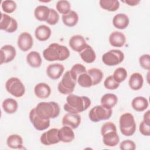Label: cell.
Segmentation results:
<instances>
[{
  "mask_svg": "<svg viewBox=\"0 0 150 150\" xmlns=\"http://www.w3.org/2000/svg\"><path fill=\"white\" fill-rule=\"evenodd\" d=\"M91 105V100L87 96H79L70 94L66 98L63 108L67 112L79 113L86 111Z\"/></svg>",
  "mask_w": 150,
  "mask_h": 150,
  "instance_id": "1",
  "label": "cell"
},
{
  "mask_svg": "<svg viewBox=\"0 0 150 150\" xmlns=\"http://www.w3.org/2000/svg\"><path fill=\"white\" fill-rule=\"evenodd\" d=\"M43 56L49 62L63 61L69 57L70 51L64 45L53 43L43 51Z\"/></svg>",
  "mask_w": 150,
  "mask_h": 150,
  "instance_id": "2",
  "label": "cell"
},
{
  "mask_svg": "<svg viewBox=\"0 0 150 150\" xmlns=\"http://www.w3.org/2000/svg\"><path fill=\"white\" fill-rule=\"evenodd\" d=\"M37 114L44 119H53L60 114L59 105L54 101L40 102L35 107Z\"/></svg>",
  "mask_w": 150,
  "mask_h": 150,
  "instance_id": "3",
  "label": "cell"
},
{
  "mask_svg": "<svg viewBox=\"0 0 150 150\" xmlns=\"http://www.w3.org/2000/svg\"><path fill=\"white\" fill-rule=\"evenodd\" d=\"M119 124L120 131L124 136H132L136 131V123L134 117L129 112L124 113L120 116Z\"/></svg>",
  "mask_w": 150,
  "mask_h": 150,
  "instance_id": "4",
  "label": "cell"
},
{
  "mask_svg": "<svg viewBox=\"0 0 150 150\" xmlns=\"http://www.w3.org/2000/svg\"><path fill=\"white\" fill-rule=\"evenodd\" d=\"M77 80L74 79L70 70L67 71L62 77V80L57 85L59 92L63 95L71 94L74 89Z\"/></svg>",
  "mask_w": 150,
  "mask_h": 150,
  "instance_id": "5",
  "label": "cell"
},
{
  "mask_svg": "<svg viewBox=\"0 0 150 150\" xmlns=\"http://www.w3.org/2000/svg\"><path fill=\"white\" fill-rule=\"evenodd\" d=\"M112 113V108L105 107L101 104L93 107L89 111L88 117L91 121L97 122L101 120H108Z\"/></svg>",
  "mask_w": 150,
  "mask_h": 150,
  "instance_id": "6",
  "label": "cell"
},
{
  "mask_svg": "<svg viewBox=\"0 0 150 150\" xmlns=\"http://www.w3.org/2000/svg\"><path fill=\"white\" fill-rule=\"evenodd\" d=\"M6 91L15 97H21L25 93V87L17 77H13L8 79L5 83Z\"/></svg>",
  "mask_w": 150,
  "mask_h": 150,
  "instance_id": "7",
  "label": "cell"
},
{
  "mask_svg": "<svg viewBox=\"0 0 150 150\" xmlns=\"http://www.w3.org/2000/svg\"><path fill=\"white\" fill-rule=\"evenodd\" d=\"M124 59V54L117 49L110 50L105 53L102 56L103 62L108 66L118 65L122 63Z\"/></svg>",
  "mask_w": 150,
  "mask_h": 150,
  "instance_id": "8",
  "label": "cell"
},
{
  "mask_svg": "<svg viewBox=\"0 0 150 150\" xmlns=\"http://www.w3.org/2000/svg\"><path fill=\"white\" fill-rule=\"evenodd\" d=\"M29 119L33 127L38 131H43L48 128L50 124V119H44L39 116L35 111V108L29 112Z\"/></svg>",
  "mask_w": 150,
  "mask_h": 150,
  "instance_id": "9",
  "label": "cell"
},
{
  "mask_svg": "<svg viewBox=\"0 0 150 150\" xmlns=\"http://www.w3.org/2000/svg\"><path fill=\"white\" fill-rule=\"evenodd\" d=\"M1 16L0 19V29L5 30L8 33L15 32L18 26L16 20L9 15L1 13Z\"/></svg>",
  "mask_w": 150,
  "mask_h": 150,
  "instance_id": "10",
  "label": "cell"
},
{
  "mask_svg": "<svg viewBox=\"0 0 150 150\" xmlns=\"http://www.w3.org/2000/svg\"><path fill=\"white\" fill-rule=\"evenodd\" d=\"M59 129L52 128L43 133L40 138V142L45 145H51L60 142L58 135Z\"/></svg>",
  "mask_w": 150,
  "mask_h": 150,
  "instance_id": "11",
  "label": "cell"
},
{
  "mask_svg": "<svg viewBox=\"0 0 150 150\" xmlns=\"http://www.w3.org/2000/svg\"><path fill=\"white\" fill-rule=\"evenodd\" d=\"M1 64L8 63L12 61L16 54L15 48L11 45H6L2 46L0 50Z\"/></svg>",
  "mask_w": 150,
  "mask_h": 150,
  "instance_id": "12",
  "label": "cell"
},
{
  "mask_svg": "<svg viewBox=\"0 0 150 150\" xmlns=\"http://www.w3.org/2000/svg\"><path fill=\"white\" fill-rule=\"evenodd\" d=\"M17 44L18 47L22 51H28L32 48L33 45V38L29 33L26 32H22L18 36Z\"/></svg>",
  "mask_w": 150,
  "mask_h": 150,
  "instance_id": "13",
  "label": "cell"
},
{
  "mask_svg": "<svg viewBox=\"0 0 150 150\" xmlns=\"http://www.w3.org/2000/svg\"><path fill=\"white\" fill-rule=\"evenodd\" d=\"M63 126H68L72 129L77 128L81 123V117L78 113L68 112L62 118Z\"/></svg>",
  "mask_w": 150,
  "mask_h": 150,
  "instance_id": "14",
  "label": "cell"
},
{
  "mask_svg": "<svg viewBox=\"0 0 150 150\" xmlns=\"http://www.w3.org/2000/svg\"><path fill=\"white\" fill-rule=\"evenodd\" d=\"M69 45L72 50L80 53L86 47L87 43L83 36L80 35H75L70 38Z\"/></svg>",
  "mask_w": 150,
  "mask_h": 150,
  "instance_id": "15",
  "label": "cell"
},
{
  "mask_svg": "<svg viewBox=\"0 0 150 150\" xmlns=\"http://www.w3.org/2000/svg\"><path fill=\"white\" fill-rule=\"evenodd\" d=\"M64 70V67L60 63H54L49 64L46 69L47 76L52 80H57L62 75Z\"/></svg>",
  "mask_w": 150,
  "mask_h": 150,
  "instance_id": "16",
  "label": "cell"
},
{
  "mask_svg": "<svg viewBox=\"0 0 150 150\" xmlns=\"http://www.w3.org/2000/svg\"><path fill=\"white\" fill-rule=\"evenodd\" d=\"M108 40L112 46L121 47L125 43L126 38L122 32L120 31H114L110 35Z\"/></svg>",
  "mask_w": 150,
  "mask_h": 150,
  "instance_id": "17",
  "label": "cell"
},
{
  "mask_svg": "<svg viewBox=\"0 0 150 150\" xmlns=\"http://www.w3.org/2000/svg\"><path fill=\"white\" fill-rule=\"evenodd\" d=\"M102 136L103 143L107 146H115L120 142V137L117 131H110L107 132L102 135Z\"/></svg>",
  "mask_w": 150,
  "mask_h": 150,
  "instance_id": "18",
  "label": "cell"
},
{
  "mask_svg": "<svg viewBox=\"0 0 150 150\" xmlns=\"http://www.w3.org/2000/svg\"><path fill=\"white\" fill-rule=\"evenodd\" d=\"M35 96L40 99L48 98L51 94V88L50 86L45 83H39L37 84L34 88Z\"/></svg>",
  "mask_w": 150,
  "mask_h": 150,
  "instance_id": "19",
  "label": "cell"
},
{
  "mask_svg": "<svg viewBox=\"0 0 150 150\" xmlns=\"http://www.w3.org/2000/svg\"><path fill=\"white\" fill-rule=\"evenodd\" d=\"M58 135L60 141L64 143L70 142L75 138L73 129L68 126H63L60 129H59Z\"/></svg>",
  "mask_w": 150,
  "mask_h": 150,
  "instance_id": "20",
  "label": "cell"
},
{
  "mask_svg": "<svg viewBox=\"0 0 150 150\" xmlns=\"http://www.w3.org/2000/svg\"><path fill=\"white\" fill-rule=\"evenodd\" d=\"M52 31L50 28L45 25H41L38 26L35 30V35L36 38L39 41H46L50 37Z\"/></svg>",
  "mask_w": 150,
  "mask_h": 150,
  "instance_id": "21",
  "label": "cell"
},
{
  "mask_svg": "<svg viewBox=\"0 0 150 150\" xmlns=\"http://www.w3.org/2000/svg\"><path fill=\"white\" fill-rule=\"evenodd\" d=\"M144 84V78L142 74L139 73H132L128 81V84L129 87L134 91L140 90Z\"/></svg>",
  "mask_w": 150,
  "mask_h": 150,
  "instance_id": "22",
  "label": "cell"
},
{
  "mask_svg": "<svg viewBox=\"0 0 150 150\" xmlns=\"http://www.w3.org/2000/svg\"><path fill=\"white\" fill-rule=\"evenodd\" d=\"M129 23L128 16L124 13H118L112 19L114 26L118 29H124L127 28Z\"/></svg>",
  "mask_w": 150,
  "mask_h": 150,
  "instance_id": "23",
  "label": "cell"
},
{
  "mask_svg": "<svg viewBox=\"0 0 150 150\" xmlns=\"http://www.w3.org/2000/svg\"><path fill=\"white\" fill-rule=\"evenodd\" d=\"M80 56L81 59L87 63L94 62L96 58V54L94 49L88 44L86 47L80 52Z\"/></svg>",
  "mask_w": 150,
  "mask_h": 150,
  "instance_id": "24",
  "label": "cell"
},
{
  "mask_svg": "<svg viewBox=\"0 0 150 150\" xmlns=\"http://www.w3.org/2000/svg\"><path fill=\"white\" fill-rule=\"evenodd\" d=\"M132 107L134 110L138 112H142L145 111L148 107V100L142 96H138L135 97L131 102Z\"/></svg>",
  "mask_w": 150,
  "mask_h": 150,
  "instance_id": "25",
  "label": "cell"
},
{
  "mask_svg": "<svg viewBox=\"0 0 150 150\" xmlns=\"http://www.w3.org/2000/svg\"><path fill=\"white\" fill-rule=\"evenodd\" d=\"M63 23L69 27H73L77 25L79 21V16L76 12L70 11L69 13L63 15L62 16Z\"/></svg>",
  "mask_w": 150,
  "mask_h": 150,
  "instance_id": "26",
  "label": "cell"
},
{
  "mask_svg": "<svg viewBox=\"0 0 150 150\" xmlns=\"http://www.w3.org/2000/svg\"><path fill=\"white\" fill-rule=\"evenodd\" d=\"M26 61L30 66L34 68L39 67L42 62L40 54L36 51H32L27 54Z\"/></svg>",
  "mask_w": 150,
  "mask_h": 150,
  "instance_id": "27",
  "label": "cell"
},
{
  "mask_svg": "<svg viewBox=\"0 0 150 150\" xmlns=\"http://www.w3.org/2000/svg\"><path fill=\"white\" fill-rule=\"evenodd\" d=\"M6 144L12 149H22L23 148V139L19 135L12 134L8 137Z\"/></svg>",
  "mask_w": 150,
  "mask_h": 150,
  "instance_id": "28",
  "label": "cell"
},
{
  "mask_svg": "<svg viewBox=\"0 0 150 150\" xmlns=\"http://www.w3.org/2000/svg\"><path fill=\"white\" fill-rule=\"evenodd\" d=\"M50 8L45 5L38 6L34 11L35 18L39 21H46L50 13Z\"/></svg>",
  "mask_w": 150,
  "mask_h": 150,
  "instance_id": "29",
  "label": "cell"
},
{
  "mask_svg": "<svg viewBox=\"0 0 150 150\" xmlns=\"http://www.w3.org/2000/svg\"><path fill=\"white\" fill-rule=\"evenodd\" d=\"M2 107L4 111L7 114H13L18 110V104L15 99L8 98L3 101Z\"/></svg>",
  "mask_w": 150,
  "mask_h": 150,
  "instance_id": "30",
  "label": "cell"
},
{
  "mask_svg": "<svg viewBox=\"0 0 150 150\" xmlns=\"http://www.w3.org/2000/svg\"><path fill=\"white\" fill-rule=\"evenodd\" d=\"M101 104L105 107L112 108L118 102V98L116 95L112 93H107L101 98Z\"/></svg>",
  "mask_w": 150,
  "mask_h": 150,
  "instance_id": "31",
  "label": "cell"
},
{
  "mask_svg": "<svg viewBox=\"0 0 150 150\" xmlns=\"http://www.w3.org/2000/svg\"><path fill=\"white\" fill-rule=\"evenodd\" d=\"M99 4L102 9L110 12L116 11L120 7V2L117 0H100Z\"/></svg>",
  "mask_w": 150,
  "mask_h": 150,
  "instance_id": "32",
  "label": "cell"
},
{
  "mask_svg": "<svg viewBox=\"0 0 150 150\" xmlns=\"http://www.w3.org/2000/svg\"><path fill=\"white\" fill-rule=\"evenodd\" d=\"M87 73L91 78L93 86H96L101 81L103 77V73L100 69L91 68L87 71Z\"/></svg>",
  "mask_w": 150,
  "mask_h": 150,
  "instance_id": "33",
  "label": "cell"
},
{
  "mask_svg": "<svg viewBox=\"0 0 150 150\" xmlns=\"http://www.w3.org/2000/svg\"><path fill=\"white\" fill-rule=\"evenodd\" d=\"M77 82L80 86L85 88H88L93 86L91 78L87 71L79 75L77 79Z\"/></svg>",
  "mask_w": 150,
  "mask_h": 150,
  "instance_id": "34",
  "label": "cell"
},
{
  "mask_svg": "<svg viewBox=\"0 0 150 150\" xmlns=\"http://www.w3.org/2000/svg\"><path fill=\"white\" fill-rule=\"evenodd\" d=\"M57 11L61 14L65 15L69 13L71 10V5L68 1L61 0L58 1L56 5Z\"/></svg>",
  "mask_w": 150,
  "mask_h": 150,
  "instance_id": "35",
  "label": "cell"
},
{
  "mask_svg": "<svg viewBox=\"0 0 150 150\" xmlns=\"http://www.w3.org/2000/svg\"><path fill=\"white\" fill-rule=\"evenodd\" d=\"M127 71L124 67H118L114 71L112 76L114 80L118 83L123 82L127 77Z\"/></svg>",
  "mask_w": 150,
  "mask_h": 150,
  "instance_id": "36",
  "label": "cell"
},
{
  "mask_svg": "<svg viewBox=\"0 0 150 150\" xmlns=\"http://www.w3.org/2000/svg\"><path fill=\"white\" fill-rule=\"evenodd\" d=\"M1 7L3 11L6 13L13 12L16 8V4L12 0L3 1L1 4Z\"/></svg>",
  "mask_w": 150,
  "mask_h": 150,
  "instance_id": "37",
  "label": "cell"
},
{
  "mask_svg": "<svg viewBox=\"0 0 150 150\" xmlns=\"http://www.w3.org/2000/svg\"><path fill=\"white\" fill-rule=\"evenodd\" d=\"M70 71L74 79L77 80L78 76L83 73L87 72V70L83 64L76 63L72 66Z\"/></svg>",
  "mask_w": 150,
  "mask_h": 150,
  "instance_id": "38",
  "label": "cell"
},
{
  "mask_svg": "<svg viewBox=\"0 0 150 150\" xmlns=\"http://www.w3.org/2000/svg\"><path fill=\"white\" fill-rule=\"evenodd\" d=\"M104 86L108 90H115L120 86V83L114 80L112 75H111L106 77L104 81Z\"/></svg>",
  "mask_w": 150,
  "mask_h": 150,
  "instance_id": "39",
  "label": "cell"
},
{
  "mask_svg": "<svg viewBox=\"0 0 150 150\" xmlns=\"http://www.w3.org/2000/svg\"><path fill=\"white\" fill-rule=\"evenodd\" d=\"M59 21V15L53 9H50V13L48 16V18L46 21V23L50 25H54L58 23Z\"/></svg>",
  "mask_w": 150,
  "mask_h": 150,
  "instance_id": "40",
  "label": "cell"
},
{
  "mask_svg": "<svg viewBox=\"0 0 150 150\" xmlns=\"http://www.w3.org/2000/svg\"><path fill=\"white\" fill-rule=\"evenodd\" d=\"M139 63L140 66L144 69L150 70V56L149 54H144L141 55L139 58Z\"/></svg>",
  "mask_w": 150,
  "mask_h": 150,
  "instance_id": "41",
  "label": "cell"
},
{
  "mask_svg": "<svg viewBox=\"0 0 150 150\" xmlns=\"http://www.w3.org/2000/svg\"><path fill=\"white\" fill-rule=\"evenodd\" d=\"M120 148L122 150H134L136 148L135 144L130 139L122 141L120 144Z\"/></svg>",
  "mask_w": 150,
  "mask_h": 150,
  "instance_id": "42",
  "label": "cell"
},
{
  "mask_svg": "<svg viewBox=\"0 0 150 150\" xmlns=\"http://www.w3.org/2000/svg\"><path fill=\"white\" fill-rule=\"evenodd\" d=\"M139 130L140 133L144 136L150 135V128L149 123L145 122V121H142L139 124Z\"/></svg>",
  "mask_w": 150,
  "mask_h": 150,
  "instance_id": "43",
  "label": "cell"
},
{
  "mask_svg": "<svg viewBox=\"0 0 150 150\" xmlns=\"http://www.w3.org/2000/svg\"><path fill=\"white\" fill-rule=\"evenodd\" d=\"M110 131H117L116 126L112 122H107L102 125L101 128V135H103L105 132Z\"/></svg>",
  "mask_w": 150,
  "mask_h": 150,
  "instance_id": "44",
  "label": "cell"
},
{
  "mask_svg": "<svg viewBox=\"0 0 150 150\" xmlns=\"http://www.w3.org/2000/svg\"><path fill=\"white\" fill-rule=\"evenodd\" d=\"M123 2L127 4L129 6H135L139 4V0H125L122 1Z\"/></svg>",
  "mask_w": 150,
  "mask_h": 150,
  "instance_id": "45",
  "label": "cell"
},
{
  "mask_svg": "<svg viewBox=\"0 0 150 150\" xmlns=\"http://www.w3.org/2000/svg\"><path fill=\"white\" fill-rule=\"evenodd\" d=\"M150 111L148 110L146 112L144 113V117H143V120L145 122L149 123L150 122Z\"/></svg>",
  "mask_w": 150,
  "mask_h": 150,
  "instance_id": "46",
  "label": "cell"
}]
</instances>
